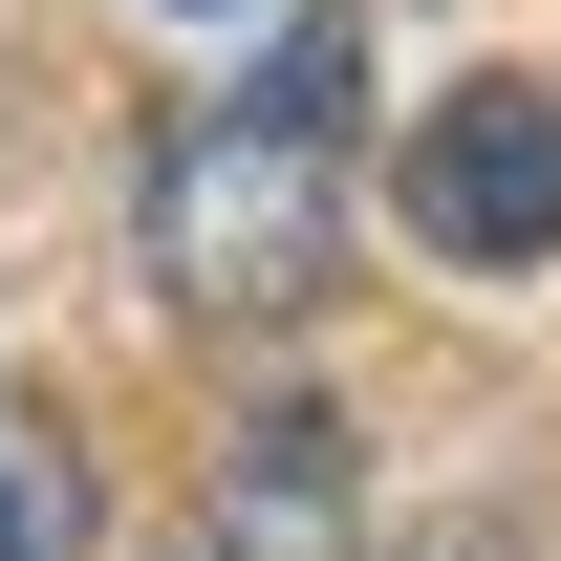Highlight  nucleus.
<instances>
[{
	"instance_id": "nucleus-1",
	"label": "nucleus",
	"mask_w": 561,
	"mask_h": 561,
	"mask_svg": "<svg viewBox=\"0 0 561 561\" xmlns=\"http://www.w3.org/2000/svg\"><path fill=\"white\" fill-rule=\"evenodd\" d=\"M346 87H367V0H324L260 87H216L151 130V195H130V260L173 324H302L346 280Z\"/></svg>"
},
{
	"instance_id": "nucleus-2",
	"label": "nucleus",
	"mask_w": 561,
	"mask_h": 561,
	"mask_svg": "<svg viewBox=\"0 0 561 561\" xmlns=\"http://www.w3.org/2000/svg\"><path fill=\"white\" fill-rule=\"evenodd\" d=\"M411 260H454V280H540L561 260V87H432L411 108Z\"/></svg>"
},
{
	"instance_id": "nucleus-3",
	"label": "nucleus",
	"mask_w": 561,
	"mask_h": 561,
	"mask_svg": "<svg viewBox=\"0 0 561 561\" xmlns=\"http://www.w3.org/2000/svg\"><path fill=\"white\" fill-rule=\"evenodd\" d=\"M173 561H367V454H346V411H324V389L238 411V454L195 476Z\"/></svg>"
},
{
	"instance_id": "nucleus-4",
	"label": "nucleus",
	"mask_w": 561,
	"mask_h": 561,
	"mask_svg": "<svg viewBox=\"0 0 561 561\" xmlns=\"http://www.w3.org/2000/svg\"><path fill=\"white\" fill-rule=\"evenodd\" d=\"M0 561H87V476L44 411H0Z\"/></svg>"
}]
</instances>
